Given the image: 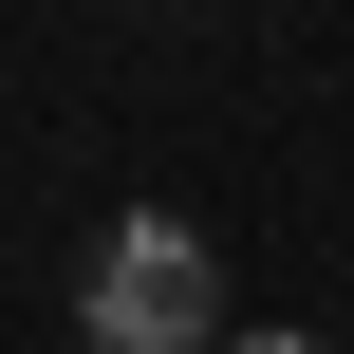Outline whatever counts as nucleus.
Instances as JSON below:
<instances>
[{
  "label": "nucleus",
  "instance_id": "obj_1",
  "mask_svg": "<svg viewBox=\"0 0 354 354\" xmlns=\"http://www.w3.org/2000/svg\"><path fill=\"white\" fill-rule=\"evenodd\" d=\"M205 336H224L205 224H112L93 243V354H205Z\"/></svg>",
  "mask_w": 354,
  "mask_h": 354
},
{
  "label": "nucleus",
  "instance_id": "obj_2",
  "mask_svg": "<svg viewBox=\"0 0 354 354\" xmlns=\"http://www.w3.org/2000/svg\"><path fill=\"white\" fill-rule=\"evenodd\" d=\"M205 354H224V336H205ZM243 354H336V336H243Z\"/></svg>",
  "mask_w": 354,
  "mask_h": 354
}]
</instances>
